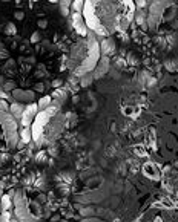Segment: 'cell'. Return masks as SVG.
I'll return each instance as SVG.
<instances>
[{
	"label": "cell",
	"mask_w": 178,
	"mask_h": 222,
	"mask_svg": "<svg viewBox=\"0 0 178 222\" xmlns=\"http://www.w3.org/2000/svg\"><path fill=\"white\" fill-rule=\"evenodd\" d=\"M37 114H39V106H37L35 103L26 104L25 112H23V115H22V118H20L23 127H28V129H29V126H32V123H34Z\"/></svg>",
	"instance_id": "cell-1"
},
{
	"label": "cell",
	"mask_w": 178,
	"mask_h": 222,
	"mask_svg": "<svg viewBox=\"0 0 178 222\" xmlns=\"http://www.w3.org/2000/svg\"><path fill=\"white\" fill-rule=\"evenodd\" d=\"M141 170H143V175H144L146 178L152 179V181L161 179V167H160L158 164L152 162V161H146V162L143 164Z\"/></svg>",
	"instance_id": "cell-2"
},
{
	"label": "cell",
	"mask_w": 178,
	"mask_h": 222,
	"mask_svg": "<svg viewBox=\"0 0 178 222\" xmlns=\"http://www.w3.org/2000/svg\"><path fill=\"white\" fill-rule=\"evenodd\" d=\"M71 25L72 28L75 29V32L81 37L87 35V26L84 23V19H83V14H78V13H72L71 16Z\"/></svg>",
	"instance_id": "cell-3"
},
{
	"label": "cell",
	"mask_w": 178,
	"mask_h": 222,
	"mask_svg": "<svg viewBox=\"0 0 178 222\" xmlns=\"http://www.w3.org/2000/svg\"><path fill=\"white\" fill-rule=\"evenodd\" d=\"M13 98L17 101V103H28V104H31L32 101H34V98H35V93H34V90H23V89H16V90H13Z\"/></svg>",
	"instance_id": "cell-4"
},
{
	"label": "cell",
	"mask_w": 178,
	"mask_h": 222,
	"mask_svg": "<svg viewBox=\"0 0 178 222\" xmlns=\"http://www.w3.org/2000/svg\"><path fill=\"white\" fill-rule=\"evenodd\" d=\"M109 64H111V61H109V58L108 57H102L100 60H98V64H97V67L94 69V72H92V75H94V80H97V78H102L108 71H109Z\"/></svg>",
	"instance_id": "cell-5"
},
{
	"label": "cell",
	"mask_w": 178,
	"mask_h": 222,
	"mask_svg": "<svg viewBox=\"0 0 178 222\" xmlns=\"http://www.w3.org/2000/svg\"><path fill=\"white\" fill-rule=\"evenodd\" d=\"M100 52L103 54V57H108V58L111 55H114V52H115V43H114V40L109 38V37L103 38L102 43H100Z\"/></svg>",
	"instance_id": "cell-6"
},
{
	"label": "cell",
	"mask_w": 178,
	"mask_h": 222,
	"mask_svg": "<svg viewBox=\"0 0 178 222\" xmlns=\"http://www.w3.org/2000/svg\"><path fill=\"white\" fill-rule=\"evenodd\" d=\"M146 150H152V152H157V133L154 130V127H150L146 133V138H144V144Z\"/></svg>",
	"instance_id": "cell-7"
},
{
	"label": "cell",
	"mask_w": 178,
	"mask_h": 222,
	"mask_svg": "<svg viewBox=\"0 0 178 222\" xmlns=\"http://www.w3.org/2000/svg\"><path fill=\"white\" fill-rule=\"evenodd\" d=\"M121 112H123L124 117H129V118L135 120V118H138L141 109H140V106H135V104H126V106L121 107Z\"/></svg>",
	"instance_id": "cell-8"
},
{
	"label": "cell",
	"mask_w": 178,
	"mask_h": 222,
	"mask_svg": "<svg viewBox=\"0 0 178 222\" xmlns=\"http://www.w3.org/2000/svg\"><path fill=\"white\" fill-rule=\"evenodd\" d=\"M25 104H22V103H13V104H9V114L17 120V118H22V115H23V112H25Z\"/></svg>",
	"instance_id": "cell-9"
},
{
	"label": "cell",
	"mask_w": 178,
	"mask_h": 222,
	"mask_svg": "<svg viewBox=\"0 0 178 222\" xmlns=\"http://www.w3.org/2000/svg\"><path fill=\"white\" fill-rule=\"evenodd\" d=\"M68 90L65 89V86L63 87H60V89H54L52 90V93H51V98L54 100V101H58V103H63L65 100H66V96H68Z\"/></svg>",
	"instance_id": "cell-10"
},
{
	"label": "cell",
	"mask_w": 178,
	"mask_h": 222,
	"mask_svg": "<svg viewBox=\"0 0 178 222\" xmlns=\"http://www.w3.org/2000/svg\"><path fill=\"white\" fill-rule=\"evenodd\" d=\"M37 106H39V112H43V110L49 109V107L52 106V98H51V95H45V96H42V98L39 100Z\"/></svg>",
	"instance_id": "cell-11"
},
{
	"label": "cell",
	"mask_w": 178,
	"mask_h": 222,
	"mask_svg": "<svg viewBox=\"0 0 178 222\" xmlns=\"http://www.w3.org/2000/svg\"><path fill=\"white\" fill-rule=\"evenodd\" d=\"M75 124H77V115L72 114V112H68L65 120H63V127L65 129H72Z\"/></svg>",
	"instance_id": "cell-12"
},
{
	"label": "cell",
	"mask_w": 178,
	"mask_h": 222,
	"mask_svg": "<svg viewBox=\"0 0 178 222\" xmlns=\"http://www.w3.org/2000/svg\"><path fill=\"white\" fill-rule=\"evenodd\" d=\"M19 135H20V141H23L26 146L32 143V132H31V129H28V127H23V129H20Z\"/></svg>",
	"instance_id": "cell-13"
},
{
	"label": "cell",
	"mask_w": 178,
	"mask_h": 222,
	"mask_svg": "<svg viewBox=\"0 0 178 222\" xmlns=\"http://www.w3.org/2000/svg\"><path fill=\"white\" fill-rule=\"evenodd\" d=\"M13 198L9 195H2L0 196V205H2V211H9V208L13 207Z\"/></svg>",
	"instance_id": "cell-14"
},
{
	"label": "cell",
	"mask_w": 178,
	"mask_h": 222,
	"mask_svg": "<svg viewBox=\"0 0 178 222\" xmlns=\"http://www.w3.org/2000/svg\"><path fill=\"white\" fill-rule=\"evenodd\" d=\"M146 20H147V14H146L144 11H138V9H137V13H135V16H134V22H135L138 26H144V25H146Z\"/></svg>",
	"instance_id": "cell-15"
},
{
	"label": "cell",
	"mask_w": 178,
	"mask_h": 222,
	"mask_svg": "<svg viewBox=\"0 0 178 222\" xmlns=\"http://www.w3.org/2000/svg\"><path fill=\"white\" fill-rule=\"evenodd\" d=\"M132 152H134V155L138 156V158H147V156H149V153H147V150H146V147H144L143 144L134 146V147H132Z\"/></svg>",
	"instance_id": "cell-16"
},
{
	"label": "cell",
	"mask_w": 178,
	"mask_h": 222,
	"mask_svg": "<svg viewBox=\"0 0 178 222\" xmlns=\"http://www.w3.org/2000/svg\"><path fill=\"white\" fill-rule=\"evenodd\" d=\"M149 78H150V72H149L147 69H141V71L137 74V80H138V83L143 84V86H146V83H147Z\"/></svg>",
	"instance_id": "cell-17"
},
{
	"label": "cell",
	"mask_w": 178,
	"mask_h": 222,
	"mask_svg": "<svg viewBox=\"0 0 178 222\" xmlns=\"http://www.w3.org/2000/svg\"><path fill=\"white\" fill-rule=\"evenodd\" d=\"M124 58H126V63H128V66H138V63H140L138 57H137L134 52H129L128 55H124Z\"/></svg>",
	"instance_id": "cell-18"
},
{
	"label": "cell",
	"mask_w": 178,
	"mask_h": 222,
	"mask_svg": "<svg viewBox=\"0 0 178 222\" xmlns=\"http://www.w3.org/2000/svg\"><path fill=\"white\" fill-rule=\"evenodd\" d=\"M92 80H94V75L92 74H86V75H83L81 78H80V87H87L89 84L92 83Z\"/></svg>",
	"instance_id": "cell-19"
},
{
	"label": "cell",
	"mask_w": 178,
	"mask_h": 222,
	"mask_svg": "<svg viewBox=\"0 0 178 222\" xmlns=\"http://www.w3.org/2000/svg\"><path fill=\"white\" fill-rule=\"evenodd\" d=\"M71 5H72L71 6L72 13H78V14L83 13V8H84V2H83V0H75V2H72Z\"/></svg>",
	"instance_id": "cell-20"
},
{
	"label": "cell",
	"mask_w": 178,
	"mask_h": 222,
	"mask_svg": "<svg viewBox=\"0 0 178 222\" xmlns=\"http://www.w3.org/2000/svg\"><path fill=\"white\" fill-rule=\"evenodd\" d=\"M71 3H72V2H69V0H66V2H58L61 16H65V17H69V5H71Z\"/></svg>",
	"instance_id": "cell-21"
},
{
	"label": "cell",
	"mask_w": 178,
	"mask_h": 222,
	"mask_svg": "<svg viewBox=\"0 0 178 222\" xmlns=\"http://www.w3.org/2000/svg\"><path fill=\"white\" fill-rule=\"evenodd\" d=\"M114 64H115L117 67H120V69H123V67H128V63H126V58H124V55L114 57Z\"/></svg>",
	"instance_id": "cell-22"
},
{
	"label": "cell",
	"mask_w": 178,
	"mask_h": 222,
	"mask_svg": "<svg viewBox=\"0 0 178 222\" xmlns=\"http://www.w3.org/2000/svg\"><path fill=\"white\" fill-rule=\"evenodd\" d=\"M164 67H166L169 72H176V69H178V61H175V60H166V61H164Z\"/></svg>",
	"instance_id": "cell-23"
},
{
	"label": "cell",
	"mask_w": 178,
	"mask_h": 222,
	"mask_svg": "<svg viewBox=\"0 0 178 222\" xmlns=\"http://www.w3.org/2000/svg\"><path fill=\"white\" fill-rule=\"evenodd\" d=\"M34 187L35 188H40V190H43L45 187H46V178L42 175V176H39V178H35V181H34Z\"/></svg>",
	"instance_id": "cell-24"
},
{
	"label": "cell",
	"mask_w": 178,
	"mask_h": 222,
	"mask_svg": "<svg viewBox=\"0 0 178 222\" xmlns=\"http://www.w3.org/2000/svg\"><path fill=\"white\" fill-rule=\"evenodd\" d=\"M5 34L6 35H16L17 34V28H16V25L14 23H6V26H5Z\"/></svg>",
	"instance_id": "cell-25"
},
{
	"label": "cell",
	"mask_w": 178,
	"mask_h": 222,
	"mask_svg": "<svg viewBox=\"0 0 178 222\" xmlns=\"http://www.w3.org/2000/svg\"><path fill=\"white\" fill-rule=\"evenodd\" d=\"M94 213H95L94 207H81V208H80V214H81V216H84V217H87V216H92Z\"/></svg>",
	"instance_id": "cell-26"
},
{
	"label": "cell",
	"mask_w": 178,
	"mask_h": 222,
	"mask_svg": "<svg viewBox=\"0 0 178 222\" xmlns=\"http://www.w3.org/2000/svg\"><path fill=\"white\" fill-rule=\"evenodd\" d=\"M6 93L8 92H13V90H16V83L14 81H6L5 84H3V87H2Z\"/></svg>",
	"instance_id": "cell-27"
},
{
	"label": "cell",
	"mask_w": 178,
	"mask_h": 222,
	"mask_svg": "<svg viewBox=\"0 0 178 222\" xmlns=\"http://www.w3.org/2000/svg\"><path fill=\"white\" fill-rule=\"evenodd\" d=\"M46 153H48V155H52V156H57V155H58V146H57L55 143L49 144V149H48Z\"/></svg>",
	"instance_id": "cell-28"
},
{
	"label": "cell",
	"mask_w": 178,
	"mask_h": 222,
	"mask_svg": "<svg viewBox=\"0 0 178 222\" xmlns=\"http://www.w3.org/2000/svg\"><path fill=\"white\" fill-rule=\"evenodd\" d=\"M46 152L45 150H40V152H37L35 153V161L37 162H46Z\"/></svg>",
	"instance_id": "cell-29"
},
{
	"label": "cell",
	"mask_w": 178,
	"mask_h": 222,
	"mask_svg": "<svg viewBox=\"0 0 178 222\" xmlns=\"http://www.w3.org/2000/svg\"><path fill=\"white\" fill-rule=\"evenodd\" d=\"M29 43H32V45L40 43V32H39V31H34V32H32V35H31V38H29Z\"/></svg>",
	"instance_id": "cell-30"
},
{
	"label": "cell",
	"mask_w": 178,
	"mask_h": 222,
	"mask_svg": "<svg viewBox=\"0 0 178 222\" xmlns=\"http://www.w3.org/2000/svg\"><path fill=\"white\" fill-rule=\"evenodd\" d=\"M58 190H60V193H61V195H68V193H69V190H71V187H69L68 184L58 182Z\"/></svg>",
	"instance_id": "cell-31"
},
{
	"label": "cell",
	"mask_w": 178,
	"mask_h": 222,
	"mask_svg": "<svg viewBox=\"0 0 178 222\" xmlns=\"http://www.w3.org/2000/svg\"><path fill=\"white\" fill-rule=\"evenodd\" d=\"M135 3V8L138 11H144V8L149 5V2H146V0H140V2H134Z\"/></svg>",
	"instance_id": "cell-32"
},
{
	"label": "cell",
	"mask_w": 178,
	"mask_h": 222,
	"mask_svg": "<svg viewBox=\"0 0 178 222\" xmlns=\"http://www.w3.org/2000/svg\"><path fill=\"white\" fill-rule=\"evenodd\" d=\"M0 112H9V104L6 100H0Z\"/></svg>",
	"instance_id": "cell-33"
},
{
	"label": "cell",
	"mask_w": 178,
	"mask_h": 222,
	"mask_svg": "<svg viewBox=\"0 0 178 222\" xmlns=\"http://www.w3.org/2000/svg\"><path fill=\"white\" fill-rule=\"evenodd\" d=\"M65 84H63V80L61 78H55V80H52V87L54 89H60V87H63Z\"/></svg>",
	"instance_id": "cell-34"
},
{
	"label": "cell",
	"mask_w": 178,
	"mask_h": 222,
	"mask_svg": "<svg viewBox=\"0 0 178 222\" xmlns=\"http://www.w3.org/2000/svg\"><path fill=\"white\" fill-rule=\"evenodd\" d=\"M14 19H16V20H23V19H25V13L20 11V9L16 11V13H14Z\"/></svg>",
	"instance_id": "cell-35"
},
{
	"label": "cell",
	"mask_w": 178,
	"mask_h": 222,
	"mask_svg": "<svg viewBox=\"0 0 178 222\" xmlns=\"http://www.w3.org/2000/svg\"><path fill=\"white\" fill-rule=\"evenodd\" d=\"M157 84V77H152L150 75V78L147 80V83H146V87H152V86H155Z\"/></svg>",
	"instance_id": "cell-36"
},
{
	"label": "cell",
	"mask_w": 178,
	"mask_h": 222,
	"mask_svg": "<svg viewBox=\"0 0 178 222\" xmlns=\"http://www.w3.org/2000/svg\"><path fill=\"white\" fill-rule=\"evenodd\" d=\"M45 90V84L43 83H35L34 84V92H43Z\"/></svg>",
	"instance_id": "cell-37"
},
{
	"label": "cell",
	"mask_w": 178,
	"mask_h": 222,
	"mask_svg": "<svg viewBox=\"0 0 178 222\" xmlns=\"http://www.w3.org/2000/svg\"><path fill=\"white\" fill-rule=\"evenodd\" d=\"M8 57H9V52L6 51V49H0V60H8Z\"/></svg>",
	"instance_id": "cell-38"
},
{
	"label": "cell",
	"mask_w": 178,
	"mask_h": 222,
	"mask_svg": "<svg viewBox=\"0 0 178 222\" xmlns=\"http://www.w3.org/2000/svg\"><path fill=\"white\" fill-rule=\"evenodd\" d=\"M37 25H39V28H40V29H45V28L48 26V20H45V19H40V20L37 22Z\"/></svg>",
	"instance_id": "cell-39"
},
{
	"label": "cell",
	"mask_w": 178,
	"mask_h": 222,
	"mask_svg": "<svg viewBox=\"0 0 178 222\" xmlns=\"http://www.w3.org/2000/svg\"><path fill=\"white\" fill-rule=\"evenodd\" d=\"M6 98H8V93L2 87H0V100H6Z\"/></svg>",
	"instance_id": "cell-40"
},
{
	"label": "cell",
	"mask_w": 178,
	"mask_h": 222,
	"mask_svg": "<svg viewBox=\"0 0 178 222\" xmlns=\"http://www.w3.org/2000/svg\"><path fill=\"white\" fill-rule=\"evenodd\" d=\"M154 222H164V220H163V217L158 214V216H155V217H154Z\"/></svg>",
	"instance_id": "cell-41"
},
{
	"label": "cell",
	"mask_w": 178,
	"mask_h": 222,
	"mask_svg": "<svg viewBox=\"0 0 178 222\" xmlns=\"http://www.w3.org/2000/svg\"><path fill=\"white\" fill-rule=\"evenodd\" d=\"M78 100H80V98H78V95H75V96H74V98H72V101H74V103H77V101H78Z\"/></svg>",
	"instance_id": "cell-42"
},
{
	"label": "cell",
	"mask_w": 178,
	"mask_h": 222,
	"mask_svg": "<svg viewBox=\"0 0 178 222\" xmlns=\"http://www.w3.org/2000/svg\"><path fill=\"white\" fill-rule=\"evenodd\" d=\"M11 222H19V220H17V219H13V220H11Z\"/></svg>",
	"instance_id": "cell-43"
},
{
	"label": "cell",
	"mask_w": 178,
	"mask_h": 222,
	"mask_svg": "<svg viewBox=\"0 0 178 222\" xmlns=\"http://www.w3.org/2000/svg\"><path fill=\"white\" fill-rule=\"evenodd\" d=\"M60 222H68V220H60Z\"/></svg>",
	"instance_id": "cell-44"
},
{
	"label": "cell",
	"mask_w": 178,
	"mask_h": 222,
	"mask_svg": "<svg viewBox=\"0 0 178 222\" xmlns=\"http://www.w3.org/2000/svg\"><path fill=\"white\" fill-rule=\"evenodd\" d=\"M0 222H3V220H0Z\"/></svg>",
	"instance_id": "cell-45"
},
{
	"label": "cell",
	"mask_w": 178,
	"mask_h": 222,
	"mask_svg": "<svg viewBox=\"0 0 178 222\" xmlns=\"http://www.w3.org/2000/svg\"><path fill=\"white\" fill-rule=\"evenodd\" d=\"M176 72H178V69H176Z\"/></svg>",
	"instance_id": "cell-46"
}]
</instances>
